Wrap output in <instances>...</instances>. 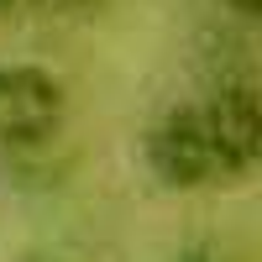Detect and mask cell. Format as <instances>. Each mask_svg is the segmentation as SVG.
<instances>
[{"label": "cell", "mask_w": 262, "mask_h": 262, "mask_svg": "<svg viewBox=\"0 0 262 262\" xmlns=\"http://www.w3.org/2000/svg\"><path fill=\"white\" fill-rule=\"evenodd\" d=\"M262 163V105L252 84H215L205 100H179L142 131V168L173 194L252 179Z\"/></svg>", "instance_id": "cell-1"}, {"label": "cell", "mask_w": 262, "mask_h": 262, "mask_svg": "<svg viewBox=\"0 0 262 262\" xmlns=\"http://www.w3.org/2000/svg\"><path fill=\"white\" fill-rule=\"evenodd\" d=\"M69 84L42 63H0V152L27 158L63 137Z\"/></svg>", "instance_id": "cell-2"}, {"label": "cell", "mask_w": 262, "mask_h": 262, "mask_svg": "<svg viewBox=\"0 0 262 262\" xmlns=\"http://www.w3.org/2000/svg\"><path fill=\"white\" fill-rule=\"evenodd\" d=\"M168 262H236V257H231V247H226V242H215V236H194V242L173 247V252H168Z\"/></svg>", "instance_id": "cell-3"}, {"label": "cell", "mask_w": 262, "mask_h": 262, "mask_svg": "<svg viewBox=\"0 0 262 262\" xmlns=\"http://www.w3.org/2000/svg\"><path fill=\"white\" fill-rule=\"evenodd\" d=\"M74 0H0V16H37V11H58Z\"/></svg>", "instance_id": "cell-4"}, {"label": "cell", "mask_w": 262, "mask_h": 262, "mask_svg": "<svg viewBox=\"0 0 262 262\" xmlns=\"http://www.w3.org/2000/svg\"><path fill=\"white\" fill-rule=\"evenodd\" d=\"M226 6H231L236 16H247V21H257V16H262V0H226Z\"/></svg>", "instance_id": "cell-5"}]
</instances>
